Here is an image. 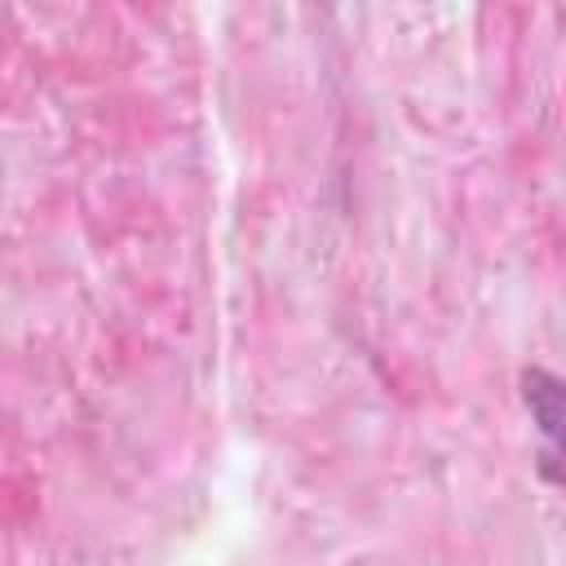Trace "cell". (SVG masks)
<instances>
[{
  "mask_svg": "<svg viewBox=\"0 0 566 566\" xmlns=\"http://www.w3.org/2000/svg\"><path fill=\"white\" fill-rule=\"evenodd\" d=\"M526 398L535 402V416L553 442V455H566V389L562 385H548L539 371L526 376Z\"/></svg>",
  "mask_w": 566,
  "mask_h": 566,
  "instance_id": "1",
  "label": "cell"
}]
</instances>
